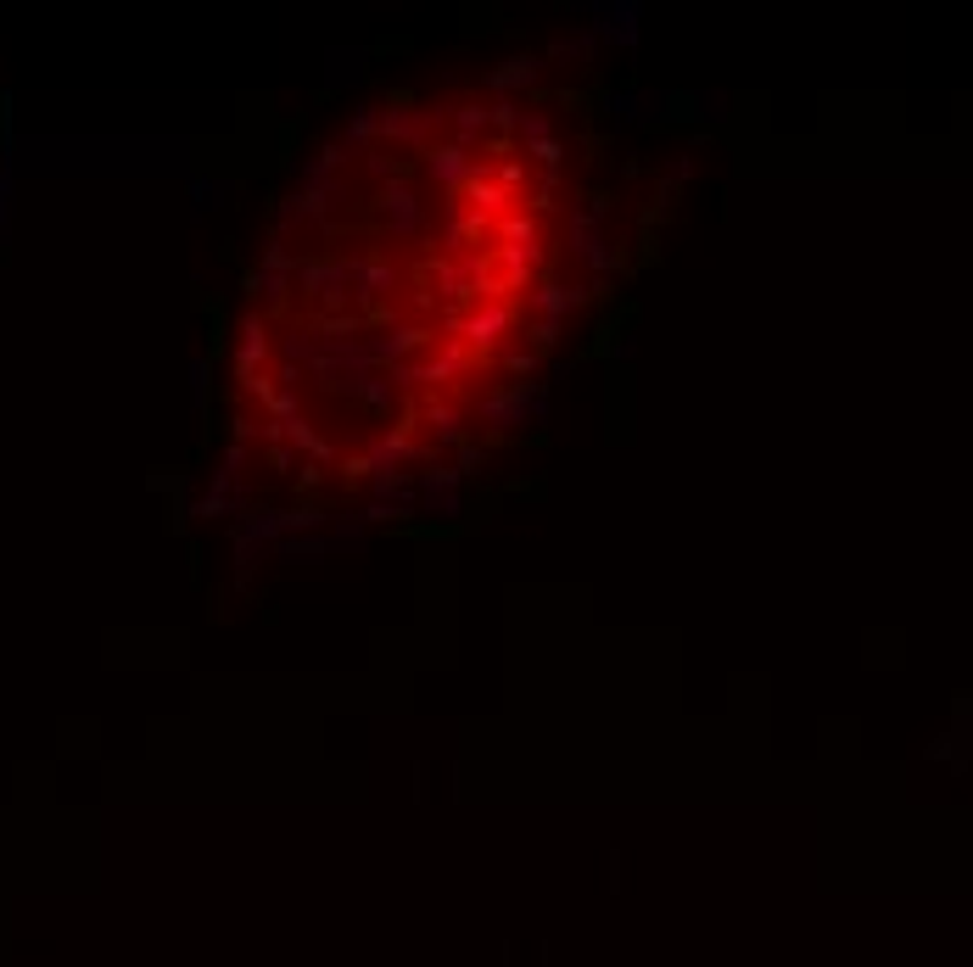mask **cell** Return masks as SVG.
<instances>
[{"instance_id": "obj_1", "label": "cell", "mask_w": 973, "mask_h": 967, "mask_svg": "<svg viewBox=\"0 0 973 967\" xmlns=\"http://www.w3.org/2000/svg\"><path fill=\"white\" fill-rule=\"evenodd\" d=\"M554 118L437 95L353 123L252 285V426L336 487L448 475L537 386L582 297Z\"/></svg>"}]
</instances>
